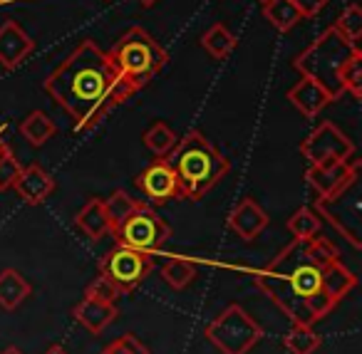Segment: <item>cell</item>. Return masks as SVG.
Instances as JSON below:
<instances>
[{"instance_id": "cell-1", "label": "cell", "mask_w": 362, "mask_h": 354, "mask_svg": "<svg viewBox=\"0 0 362 354\" xmlns=\"http://www.w3.org/2000/svg\"><path fill=\"white\" fill-rule=\"evenodd\" d=\"M335 258H340L337 248L320 233L308 240L296 238L263 268L256 285L291 322L315 324L335 307L322 290V268Z\"/></svg>"}, {"instance_id": "cell-2", "label": "cell", "mask_w": 362, "mask_h": 354, "mask_svg": "<svg viewBox=\"0 0 362 354\" xmlns=\"http://www.w3.org/2000/svg\"><path fill=\"white\" fill-rule=\"evenodd\" d=\"M45 92L72 117L77 131H90L124 105L134 90L127 85L92 40H82L45 80Z\"/></svg>"}, {"instance_id": "cell-3", "label": "cell", "mask_w": 362, "mask_h": 354, "mask_svg": "<svg viewBox=\"0 0 362 354\" xmlns=\"http://www.w3.org/2000/svg\"><path fill=\"white\" fill-rule=\"evenodd\" d=\"M166 156L179 179L181 199L189 201H202L231 169L226 156L197 129L176 139V146Z\"/></svg>"}, {"instance_id": "cell-4", "label": "cell", "mask_w": 362, "mask_h": 354, "mask_svg": "<svg viewBox=\"0 0 362 354\" xmlns=\"http://www.w3.org/2000/svg\"><path fill=\"white\" fill-rule=\"evenodd\" d=\"M110 62L115 65V70L119 72V77L132 87L134 92H139L141 87H146L169 62L166 50L144 30V28H129L119 40L115 42L110 52H107Z\"/></svg>"}, {"instance_id": "cell-5", "label": "cell", "mask_w": 362, "mask_h": 354, "mask_svg": "<svg viewBox=\"0 0 362 354\" xmlns=\"http://www.w3.org/2000/svg\"><path fill=\"white\" fill-rule=\"evenodd\" d=\"M355 52H357V45L345 40L335 28H327L308 50H303L300 55L293 60V67H296L303 77L315 80L317 85L332 97V102H337L345 95L342 82H340V70L345 67V62L350 60Z\"/></svg>"}, {"instance_id": "cell-6", "label": "cell", "mask_w": 362, "mask_h": 354, "mask_svg": "<svg viewBox=\"0 0 362 354\" xmlns=\"http://www.w3.org/2000/svg\"><path fill=\"white\" fill-rule=\"evenodd\" d=\"M206 337L221 354H248L263 337V329L241 305H228L209 322Z\"/></svg>"}, {"instance_id": "cell-7", "label": "cell", "mask_w": 362, "mask_h": 354, "mask_svg": "<svg viewBox=\"0 0 362 354\" xmlns=\"http://www.w3.org/2000/svg\"><path fill=\"white\" fill-rule=\"evenodd\" d=\"M112 235L117 238V245H127L141 253H154L164 248L166 240L171 238V228L154 208L141 203Z\"/></svg>"}, {"instance_id": "cell-8", "label": "cell", "mask_w": 362, "mask_h": 354, "mask_svg": "<svg viewBox=\"0 0 362 354\" xmlns=\"http://www.w3.org/2000/svg\"><path fill=\"white\" fill-rule=\"evenodd\" d=\"M151 270H154L151 253H141L127 245H117L100 260V275L110 278L122 293H132L139 288Z\"/></svg>"}, {"instance_id": "cell-9", "label": "cell", "mask_w": 362, "mask_h": 354, "mask_svg": "<svg viewBox=\"0 0 362 354\" xmlns=\"http://www.w3.org/2000/svg\"><path fill=\"white\" fill-rule=\"evenodd\" d=\"M300 154L310 161V166L337 164V161H350L355 154V144L347 134H342L332 122H322L308 139H303Z\"/></svg>"}, {"instance_id": "cell-10", "label": "cell", "mask_w": 362, "mask_h": 354, "mask_svg": "<svg viewBox=\"0 0 362 354\" xmlns=\"http://www.w3.org/2000/svg\"><path fill=\"white\" fill-rule=\"evenodd\" d=\"M357 184H360V179L347 186L342 194L332 196L330 201H317V211L355 248H360V191H357Z\"/></svg>"}, {"instance_id": "cell-11", "label": "cell", "mask_w": 362, "mask_h": 354, "mask_svg": "<svg viewBox=\"0 0 362 354\" xmlns=\"http://www.w3.org/2000/svg\"><path fill=\"white\" fill-rule=\"evenodd\" d=\"M308 184L317 194V201H330L360 179V161H337V164L310 166L305 174Z\"/></svg>"}, {"instance_id": "cell-12", "label": "cell", "mask_w": 362, "mask_h": 354, "mask_svg": "<svg viewBox=\"0 0 362 354\" xmlns=\"http://www.w3.org/2000/svg\"><path fill=\"white\" fill-rule=\"evenodd\" d=\"M136 189L151 201V203H166L171 199H181L179 179L166 159L154 161L136 176Z\"/></svg>"}, {"instance_id": "cell-13", "label": "cell", "mask_w": 362, "mask_h": 354, "mask_svg": "<svg viewBox=\"0 0 362 354\" xmlns=\"http://www.w3.org/2000/svg\"><path fill=\"white\" fill-rule=\"evenodd\" d=\"M33 50H35V40L16 20H6L0 25V65L6 70L21 67Z\"/></svg>"}, {"instance_id": "cell-14", "label": "cell", "mask_w": 362, "mask_h": 354, "mask_svg": "<svg viewBox=\"0 0 362 354\" xmlns=\"http://www.w3.org/2000/svg\"><path fill=\"white\" fill-rule=\"evenodd\" d=\"M13 189L18 191V196H21L28 206H40V203H45L52 191H55V179H52L40 164H33L21 171V176H18Z\"/></svg>"}, {"instance_id": "cell-15", "label": "cell", "mask_w": 362, "mask_h": 354, "mask_svg": "<svg viewBox=\"0 0 362 354\" xmlns=\"http://www.w3.org/2000/svg\"><path fill=\"white\" fill-rule=\"evenodd\" d=\"M72 317L80 327H85L87 332L92 334H102L112 322L117 319V307L110 302H102V300L95 297H82L80 302L72 309Z\"/></svg>"}, {"instance_id": "cell-16", "label": "cell", "mask_w": 362, "mask_h": 354, "mask_svg": "<svg viewBox=\"0 0 362 354\" xmlns=\"http://www.w3.org/2000/svg\"><path fill=\"white\" fill-rule=\"evenodd\" d=\"M228 225H231V230H236L243 240H256L258 235L266 230L268 213L253 199H243L241 203L231 211V216H228Z\"/></svg>"}, {"instance_id": "cell-17", "label": "cell", "mask_w": 362, "mask_h": 354, "mask_svg": "<svg viewBox=\"0 0 362 354\" xmlns=\"http://www.w3.org/2000/svg\"><path fill=\"white\" fill-rule=\"evenodd\" d=\"M288 100H291V105L296 107L303 117H308V119L317 117L327 105H332V97L327 95L315 80H310V77H303L296 87H291Z\"/></svg>"}, {"instance_id": "cell-18", "label": "cell", "mask_w": 362, "mask_h": 354, "mask_svg": "<svg viewBox=\"0 0 362 354\" xmlns=\"http://www.w3.org/2000/svg\"><path fill=\"white\" fill-rule=\"evenodd\" d=\"M75 223H77V228L85 233V238H90V240H102L107 233H112V225H110V218H107V208L102 199L87 201L85 208L77 213Z\"/></svg>"}, {"instance_id": "cell-19", "label": "cell", "mask_w": 362, "mask_h": 354, "mask_svg": "<svg viewBox=\"0 0 362 354\" xmlns=\"http://www.w3.org/2000/svg\"><path fill=\"white\" fill-rule=\"evenodd\" d=\"M357 288V278L352 270H347L345 265H342L340 258L330 260V263L322 268V290H325V295L332 300V302H340L342 297H345L350 290Z\"/></svg>"}, {"instance_id": "cell-20", "label": "cell", "mask_w": 362, "mask_h": 354, "mask_svg": "<svg viewBox=\"0 0 362 354\" xmlns=\"http://www.w3.org/2000/svg\"><path fill=\"white\" fill-rule=\"evenodd\" d=\"M33 288L18 270H3L0 273V307L16 309L30 297Z\"/></svg>"}, {"instance_id": "cell-21", "label": "cell", "mask_w": 362, "mask_h": 354, "mask_svg": "<svg viewBox=\"0 0 362 354\" xmlns=\"http://www.w3.org/2000/svg\"><path fill=\"white\" fill-rule=\"evenodd\" d=\"M202 47L214 60H226L233 52V47H236V35H233L223 23H214L202 35Z\"/></svg>"}, {"instance_id": "cell-22", "label": "cell", "mask_w": 362, "mask_h": 354, "mask_svg": "<svg viewBox=\"0 0 362 354\" xmlns=\"http://www.w3.org/2000/svg\"><path fill=\"white\" fill-rule=\"evenodd\" d=\"M263 16H266V20L281 33L293 30V28L303 20L298 8L293 6V0H266V3H263Z\"/></svg>"}, {"instance_id": "cell-23", "label": "cell", "mask_w": 362, "mask_h": 354, "mask_svg": "<svg viewBox=\"0 0 362 354\" xmlns=\"http://www.w3.org/2000/svg\"><path fill=\"white\" fill-rule=\"evenodd\" d=\"M57 126L45 112H30L25 119L21 122V134L30 141L33 146H42L55 136Z\"/></svg>"}, {"instance_id": "cell-24", "label": "cell", "mask_w": 362, "mask_h": 354, "mask_svg": "<svg viewBox=\"0 0 362 354\" xmlns=\"http://www.w3.org/2000/svg\"><path fill=\"white\" fill-rule=\"evenodd\" d=\"M286 349L291 354H315L322 347V337L313 332V324H296L286 334Z\"/></svg>"}, {"instance_id": "cell-25", "label": "cell", "mask_w": 362, "mask_h": 354, "mask_svg": "<svg viewBox=\"0 0 362 354\" xmlns=\"http://www.w3.org/2000/svg\"><path fill=\"white\" fill-rule=\"evenodd\" d=\"M141 206V201L132 199L127 191H115L110 199L105 201V208H107V218H110V225H112V233L134 213L136 208Z\"/></svg>"}, {"instance_id": "cell-26", "label": "cell", "mask_w": 362, "mask_h": 354, "mask_svg": "<svg viewBox=\"0 0 362 354\" xmlns=\"http://www.w3.org/2000/svg\"><path fill=\"white\" fill-rule=\"evenodd\" d=\"M161 278L166 285H171L174 290H184L187 285H192V280L197 278V265L192 260L184 258H171L169 263L161 268Z\"/></svg>"}, {"instance_id": "cell-27", "label": "cell", "mask_w": 362, "mask_h": 354, "mask_svg": "<svg viewBox=\"0 0 362 354\" xmlns=\"http://www.w3.org/2000/svg\"><path fill=\"white\" fill-rule=\"evenodd\" d=\"M176 139H179V136H176L174 131H171L169 126L164 124V122H154V124H151L149 129L144 131V136H141L144 146L149 151H154L156 156H166V154H169V151L176 146Z\"/></svg>"}, {"instance_id": "cell-28", "label": "cell", "mask_w": 362, "mask_h": 354, "mask_svg": "<svg viewBox=\"0 0 362 354\" xmlns=\"http://www.w3.org/2000/svg\"><path fill=\"white\" fill-rule=\"evenodd\" d=\"M320 228H322V220L313 208H298L296 213L291 216V220H288V230L293 233V238H300V240H308V238H313V235H317Z\"/></svg>"}, {"instance_id": "cell-29", "label": "cell", "mask_w": 362, "mask_h": 354, "mask_svg": "<svg viewBox=\"0 0 362 354\" xmlns=\"http://www.w3.org/2000/svg\"><path fill=\"white\" fill-rule=\"evenodd\" d=\"M335 28L337 33H340L345 40H350L352 45H357L362 37V8L357 6V3H352V6H347L345 11L337 16L335 20Z\"/></svg>"}, {"instance_id": "cell-30", "label": "cell", "mask_w": 362, "mask_h": 354, "mask_svg": "<svg viewBox=\"0 0 362 354\" xmlns=\"http://www.w3.org/2000/svg\"><path fill=\"white\" fill-rule=\"evenodd\" d=\"M340 82H342V90L350 92L355 100H360L362 97V52L360 50H357L340 70Z\"/></svg>"}, {"instance_id": "cell-31", "label": "cell", "mask_w": 362, "mask_h": 354, "mask_svg": "<svg viewBox=\"0 0 362 354\" xmlns=\"http://www.w3.org/2000/svg\"><path fill=\"white\" fill-rule=\"evenodd\" d=\"M23 166L18 164L16 154L11 151V146L3 144L0 146V191H8L16 186L18 176H21Z\"/></svg>"}, {"instance_id": "cell-32", "label": "cell", "mask_w": 362, "mask_h": 354, "mask_svg": "<svg viewBox=\"0 0 362 354\" xmlns=\"http://www.w3.org/2000/svg\"><path fill=\"white\" fill-rule=\"evenodd\" d=\"M87 297H95V300H102V302H110L115 305L117 297L122 295V290L117 288L115 283H112L110 278H105V275H97L95 280H92L90 285H87Z\"/></svg>"}, {"instance_id": "cell-33", "label": "cell", "mask_w": 362, "mask_h": 354, "mask_svg": "<svg viewBox=\"0 0 362 354\" xmlns=\"http://www.w3.org/2000/svg\"><path fill=\"white\" fill-rule=\"evenodd\" d=\"M107 352L110 354H149V347H146L144 342H141L136 334L127 332L122 334V337H117L112 344H107Z\"/></svg>"}, {"instance_id": "cell-34", "label": "cell", "mask_w": 362, "mask_h": 354, "mask_svg": "<svg viewBox=\"0 0 362 354\" xmlns=\"http://www.w3.org/2000/svg\"><path fill=\"white\" fill-rule=\"evenodd\" d=\"M327 3H330V0H293V6L298 8V13H300L303 18H315Z\"/></svg>"}, {"instance_id": "cell-35", "label": "cell", "mask_w": 362, "mask_h": 354, "mask_svg": "<svg viewBox=\"0 0 362 354\" xmlns=\"http://www.w3.org/2000/svg\"><path fill=\"white\" fill-rule=\"evenodd\" d=\"M45 354H70V352H67V349L65 347H62V344H52V347L50 349H47V352Z\"/></svg>"}, {"instance_id": "cell-36", "label": "cell", "mask_w": 362, "mask_h": 354, "mask_svg": "<svg viewBox=\"0 0 362 354\" xmlns=\"http://www.w3.org/2000/svg\"><path fill=\"white\" fill-rule=\"evenodd\" d=\"M0 354H23V352H21L18 347H8L6 352H0Z\"/></svg>"}, {"instance_id": "cell-37", "label": "cell", "mask_w": 362, "mask_h": 354, "mask_svg": "<svg viewBox=\"0 0 362 354\" xmlns=\"http://www.w3.org/2000/svg\"><path fill=\"white\" fill-rule=\"evenodd\" d=\"M139 3H141V6H144V8H151V6H154V3H156V0H139Z\"/></svg>"}, {"instance_id": "cell-38", "label": "cell", "mask_w": 362, "mask_h": 354, "mask_svg": "<svg viewBox=\"0 0 362 354\" xmlns=\"http://www.w3.org/2000/svg\"><path fill=\"white\" fill-rule=\"evenodd\" d=\"M3 144H6V141H3V139H0V146H3Z\"/></svg>"}, {"instance_id": "cell-39", "label": "cell", "mask_w": 362, "mask_h": 354, "mask_svg": "<svg viewBox=\"0 0 362 354\" xmlns=\"http://www.w3.org/2000/svg\"><path fill=\"white\" fill-rule=\"evenodd\" d=\"M100 354H110V352H107V349H105V352H100Z\"/></svg>"}, {"instance_id": "cell-40", "label": "cell", "mask_w": 362, "mask_h": 354, "mask_svg": "<svg viewBox=\"0 0 362 354\" xmlns=\"http://www.w3.org/2000/svg\"><path fill=\"white\" fill-rule=\"evenodd\" d=\"M261 3H266V0H261Z\"/></svg>"}]
</instances>
